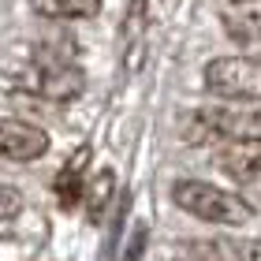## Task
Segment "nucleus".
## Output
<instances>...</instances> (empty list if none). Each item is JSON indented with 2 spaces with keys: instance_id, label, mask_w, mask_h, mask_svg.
<instances>
[{
  "instance_id": "f257e3e1",
  "label": "nucleus",
  "mask_w": 261,
  "mask_h": 261,
  "mask_svg": "<svg viewBox=\"0 0 261 261\" xmlns=\"http://www.w3.org/2000/svg\"><path fill=\"white\" fill-rule=\"evenodd\" d=\"M183 138L194 146L261 138V101H224V105L198 109L183 120Z\"/></svg>"
},
{
  "instance_id": "f03ea898",
  "label": "nucleus",
  "mask_w": 261,
  "mask_h": 261,
  "mask_svg": "<svg viewBox=\"0 0 261 261\" xmlns=\"http://www.w3.org/2000/svg\"><path fill=\"white\" fill-rule=\"evenodd\" d=\"M172 201L183 213L205 220V224H224V228H243V224L254 220V205L231 191H220L213 183L201 179H183L172 187Z\"/></svg>"
},
{
  "instance_id": "7ed1b4c3",
  "label": "nucleus",
  "mask_w": 261,
  "mask_h": 261,
  "mask_svg": "<svg viewBox=\"0 0 261 261\" xmlns=\"http://www.w3.org/2000/svg\"><path fill=\"white\" fill-rule=\"evenodd\" d=\"M205 90L224 101H261V60L217 56L205 64Z\"/></svg>"
},
{
  "instance_id": "20e7f679",
  "label": "nucleus",
  "mask_w": 261,
  "mask_h": 261,
  "mask_svg": "<svg viewBox=\"0 0 261 261\" xmlns=\"http://www.w3.org/2000/svg\"><path fill=\"white\" fill-rule=\"evenodd\" d=\"M19 86L45 101H75L86 90V75L79 71V64H30Z\"/></svg>"
},
{
  "instance_id": "39448f33",
  "label": "nucleus",
  "mask_w": 261,
  "mask_h": 261,
  "mask_svg": "<svg viewBox=\"0 0 261 261\" xmlns=\"http://www.w3.org/2000/svg\"><path fill=\"white\" fill-rule=\"evenodd\" d=\"M49 149V135L38 123L15 120V116H4L0 120V161H15V164H30L45 157Z\"/></svg>"
},
{
  "instance_id": "423d86ee",
  "label": "nucleus",
  "mask_w": 261,
  "mask_h": 261,
  "mask_svg": "<svg viewBox=\"0 0 261 261\" xmlns=\"http://www.w3.org/2000/svg\"><path fill=\"white\" fill-rule=\"evenodd\" d=\"M217 164L228 179L246 183V187H261V138L224 142L220 153H217Z\"/></svg>"
},
{
  "instance_id": "0eeeda50",
  "label": "nucleus",
  "mask_w": 261,
  "mask_h": 261,
  "mask_svg": "<svg viewBox=\"0 0 261 261\" xmlns=\"http://www.w3.org/2000/svg\"><path fill=\"white\" fill-rule=\"evenodd\" d=\"M224 30L235 45L243 49H261V8L250 4H231L224 11Z\"/></svg>"
},
{
  "instance_id": "6e6552de",
  "label": "nucleus",
  "mask_w": 261,
  "mask_h": 261,
  "mask_svg": "<svg viewBox=\"0 0 261 261\" xmlns=\"http://www.w3.org/2000/svg\"><path fill=\"white\" fill-rule=\"evenodd\" d=\"M142 41H146V4H142V0H130L127 19H123V60H127V67H138Z\"/></svg>"
},
{
  "instance_id": "1a4fd4ad",
  "label": "nucleus",
  "mask_w": 261,
  "mask_h": 261,
  "mask_svg": "<svg viewBox=\"0 0 261 261\" xmlns=\"http://www.w3.org/2000/svg\"><path fill=\"white\" fill-rule=\"evenodd\" d=\"M34 11L45 19L67 22V19H93L101 11V0H30Z\"/></svg>"
},
{
  "instance_id": "9d476101",
  "label": "nucleus",
  "mask_w": 261,
  "mask_h": 261,
  "mask_svg": "<svg viewBox=\"0 0 261 261\" xmlns=\"http://www.w3.org/2000/svg\"><path fill=\"white\" fill-rule=\"evenodd\" d=\"M86 161H90V149H79L75 157L67 161V168L56 175V198H60L64 209H71L82 198V191H86V179H82V164Z\"/></svg>"
},
{
  "instance_id": "9b49d317",
  "label": "nucleus",
  "mask_w": 261,
  "mask_h": 261,
  "mask_svg": "<svg viewBox=\"0 0 261 261\" xmlns=\"http://www.w3.org/2000/svg\"><path fill=\"white\" fill-rule=\"evenodd\" d=\"M112 187H116V179H112V172H101L93 183H86V191H82V201H86V213L93 220L101 217V209H105V201L112 198Z\"/></svg>"
},
{
  "instance_id": "f8f14e48",
  "label": "nucleus",
  "mask_w": 261,
  "mask_h": 261,
  "mask_svg": "<svg viewBox=\"0 0 261 261\" xmlns=\"http://www.w3.org/2000/svg\"><path fill=\"white\" fill-rule=\"evenodd\" d=\"M19 213H22V194L15 191V187L0 183V231H4L8 224L19 217Z\"/></svg>"
},
{
  "instance_id": "ddd939ff",
  "label": "nucleus",
  "mask_w": 261,
  "mask_h": 261,
  "mask_svg": "<svg viewBox=\"0 0 261 261\" xmlns=\"http://www.w3.org/2000/svg\"><path fill=\"white\" fill-rule=\"evenodd\" d=\"M239 257L243 261H261V239L257 243H243L239 246Z\"/></svg>"
},
{
  "instance_id": "4468645a",
  "label": "nucleus",
  "mask_w": 261,
  "mask_h": 261,
  "mask_svg": "<svg viewBox=\"0 0 261 261\" xmlns=\"http://www.w3.org/2000/svg\"><path fill=\"white\" fill-rule=\"evenodd\" d=\"M231 4H261V0H231Z\"/></svg>"
}]
</instances>
